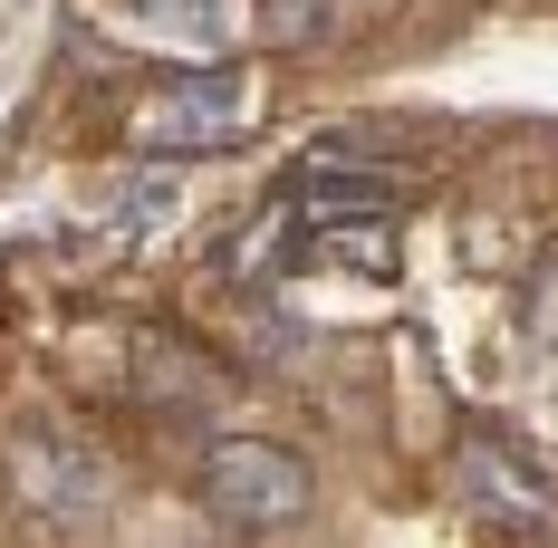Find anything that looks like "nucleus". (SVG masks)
<instances>
[{
  "instance_id": "nucleus-1",
  "label": "nucleus",
  "mask_w": 558,
  "mask_h": 548,
  "mask_svg": "<svg viewBox=\"0 0 558 548\" xmlns=\"http://www.w3.org/2000/svg\"><path fill=\"white\" fill-rule=\"evenodd\" d=\"M308 500H318V482H308V462L289 452V442H260V434H231L203 452V510L222 520V529H289V520H308Z\"/></svg>"
},
{
  "instance_id": "nucleus-2",
  "label": "nucleus",
  "mask_w": 558,
  "mask_h": 548,
  "mask_svg": "<svg viewBox=\"0 0 558 548\" xmlns=\"http://www.w3.org/2000/svg\"><path fill=\"white\" fill-rule=\"evenodd\" d=\"M251 125H260V87H251L241 68H183V77H165V87L145 97L135 145H145V155H222Z\"/></svg>"
},
{
  "instance_id": "nucleus-3",
  "label": "nucleus",
  "mask_w": 558,
  "mask_h": 548,
  "mask_svg": "<svg viewBox=\"0 0 558 548\" xmlns=\"http://www.w3.org/2000/svg\"><path fill=\"white\" fill-rule=\"evenodd\" d=\"M10 491L29 500V510H87V500L107 491V472L77 452L68 434H49V424H20V442H10Z\"/></svg>"
},
{
  "instance_id": "nucleus-4",
  "label": "nucleus",
  "mask_w": 558,
  "mask_h": 548,
  "mask_svg": "<svg viewBox=\"0 0 558 548\" xmlns=\"http://www.w3.org/2000/svg\"><path fill=\"white\" fill-rule=\"evenodd\" d=\"M289 203L299 212H318V221H386L395 203H404V183L395 173H366V165H347V155H308V165L289 173Z\"/></svg>"
},
{
  "instance_id": "nucleus-5",
  "label": "nucleus",
  "mask_w": 558,
  "mask_h": 548,
  "mask_svg": "<svg viewBox=\"0 0 558 548\" xmlns=\"http://www.w3.org/2000/svg\"><path fill=\"white\" fill-rule=\"evenodd\" d=\"M135 376H145V394H165V404H213V394H231V366L222 356H203L193 337H173V328H145L135 337Z\"/></svg>"
},
{
  "instance_id": "nucleus-6",
  "label": "nucleus",
  "mask_w": 558,
  "mask_h": 548,
  "mask_svg": "<svg viewBox=\"0 0 558 548\" xmlns=\"http://www.w3.org/2000/svg\"><path fill=\"white\" fill-rule=\"evenodd\" d=\"M462 482H472V500H482L492 520H510V529L549 520V482H530L510 442H472V472H462Z\"/></svg>"
},
{
  "instance_id": "nucleus-7",
  "label": "nucleus",
  "mask_w": 558,
  "mask_h": 548,
  "mask_svg": "<svg viewBox=\"0 0 558 548\" xmlns=\"http://www.w3.org/2000/svg\"><path fill=\"white\" fill-rule=\"evenodd\" d=\"M145 20H183L193 39H231L241 29V10H222V0H135Z\"/></svg>"
}]
</instances>
